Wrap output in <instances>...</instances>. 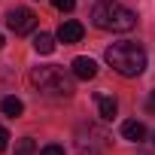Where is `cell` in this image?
<instances>
[{"label": "cell", "mask_w": 155, "mask_h": 155, "mask_svg": "<svg viewBox=\"0 0 155 155\" xmlns=\"http://www.w3.org/2000/svg\"><path fill=\"white\" fill-rule=\"evenodd\" d=\"M104 58H107V64L116 70V73H122V76H140L143 70H146V49L140 46V43H131V40H122V43H113L107 52H104Z\"/></svg>", "instance_id": "1"}, {"label": "cell", "mask_w": 155, "mask_h": 155, "mask_svg": "<svg viewBox=\"0 0 155 155\" xmlns=\"http://www.w3.org/2000/svg\"><path fill=\"white\" fill-rule=\"evenodd\" d=\"M55 40H58V37H52V34H37V37H34V49H37L40 55H52V52H55Z\"/></svg>", "instance_id": "11"}, {"label": "cell", "mask_w": 155, "mask_h": 155, "mask_svg": "<svg viewBox=\"0 0 155 155\" xmlns=\"http://www.w3.org/2000/svg\"><path fill=\"white\" fill-rule=\"evenodd\" d=\"M6 28H9L15 37L34 34V28H37V12L28 9V6H15V9H9V15H6Z\"/></svg>", "instance_id": "5"}, {"label": "cell", "mask_w": 155, "mask_h": 155, "mask_svg": "<svg viewBox=\"0 0 155 155\" xmlns=\"http://www.w3.org/2000/svg\"><path fill=\"white\" fill-rule=\"evenodd\" d=\"M82 34H85V28H82L79 21H73V18H70V21H64V25L58 28V34H55V37H58V43L70 46V43H79V40H82Z\"/></svg>", "instance_id": "6"}, {"label": "cell", "mask_w": 155, "mask_h": 155, "mask_svg": "<svg viewBox=\"0 0 155 155\" xmlns=\"http://www.w3.org/2000/svg\"><path fill=\"white\" fill-rule=\"evenodd\" d=\"M37 152V143L31 140V137H21L18 143H15V155H34Z\"/></svg>", "instance_id": "12"}, {"label": "cell", "mask_w": 155, "mask_h": 155, "mask_svg": "<svg viewBox=\"0 0 155 155\" xmlns=\"http://www.w3.org/2000/svg\"><path fill=\"white\" fill-rule=\"evenodd\" d=\"M91 25L101 31H113V34H125L137 25V12L116 3V0H97L91 6Z\"/></svg>", "instance_id": "2"}, {"label": "cell", "mask_w": 155, "mask_h": 155, "mask_svg": "<svg viewBox=\"0 0 155 155\" xmlns=\"http://www.w3.org/2000/svg\"><path fill=\"white\" fill-rule=\"evenodd\" d=\"M107 146H110V137L94 125H82L76 131V149H79V155H101Z\"/></svg>", "instance_id": "4"}, {"label": "cell", "mask_w": 155, "mask_h": 155, "mask_svg": "<svg viewBox=\"0 0 155 155\" xmlns=\"http://www.w3.org/2000/svg\"><path fill=\"white\" fill-rule=\"evenodd\" d=\"M31 82L37 85V91H43V94H49V97H70V94H73V79H70L61 67H55V64H49V67H34Z\"/></svg>", "instance_id": "3"}, {"label": "cell", "mask_w": 155, "mask_h": 155, "mask_svg": "<svg viewBox=\"0 0 155 155\" xmlns=\"http://www.w3.org/2000/svg\"><path fill=\"white\" fill-rule=\"evenodd\" d=\"M9 140H12V137H9V131H6L3 125H0V152H3V149L9 146Z\"/></svg>", "instance_id": "15"}, {"label": "cell", "mask_w": 155, "mask_h": 155, "mask_svg": "<svg viewBox=\"0 0 155 155\" xmlns=\"http://www.w3.org/2000/svg\"><path fill=\"white\" fill-rule=\"evenodd\" d=\"M40 155H64V146L49 143V146H43V149H40Z\"/></svg>", "instance_id": "13"}, {"label": "cell", "mask_w": 155, "mask_h": 155, "mask_svg": "<svg viewBox=\"0 0 155 155\" xmlns=\"http://www.w3.org/2000/svg\"><path fill=\"white\" fill-rule=\"evenodd\" d=\"M146 110L155 113V91H149V101H146Z\"/></svg>", "instance_id": "16"}, {"label": "cell", "mask_w": 155, "mask_h": 155, "mask_svg": "<svg viewBox=\"0 0 155 155\" xmlns=\"http://www.w3.org/2000/svg\"><path fill=\"white\" fill-rule=\"evenodd\" d=\"M97 113H101V119H104V122H113V119H116V113H119V104H116V97L97 94Z\"/></svg>", "instance_id": "9"}, {"label": "cell", "mask_w": 155, "mask_h": 155, "mask_svg": "<svg viewBox=\"0 0 155 155\" xmlns=\"http://www.w3.org/2000/svg\"><path fill=\"white\" fill-rule=\"evenodd\" d=\"M0 49H3V34H0Z\"/></svg>", "instance_id": "17"}, {"label": "cell", "mask_w": 155, "mask_h": 155, "mask_svg": "<svg viewBox=\"0 0 155 155\" xmlns=\"http://www.w3.org/2000/svg\"><path fill=\"white\" fill-rule=\"evenodd\" d=\"M0 110H3V116H9V119H18L25 113V104L18 97H3V101H0Z\"/></svg>", "instance_id": "10"}, {"label": "cell", "mask_w": 155, "mask_h": 155, "mask_svg": "<svg viewBox=\"0 0 155 155\" xmlns=\"http://www.w3.org/2000/svg\"><path fill=\"white\" fill-rule=\"evenodd\" d=\"M122 137H125V140H131V143H140V140L146 137V128H143V122H137V119H128V122H122Z\"/></svg>", "instance_id": "8"}, {"label": "cell", "mask_w": 155, "mask_h": 155, "mask_svg": "<svg viewBox=\"0 0 155 155\" xmlns=\"http://www.w3.org/2000/svg\"><path fill=\"white\" fill-rule=\"evenodd\" d=\"M73 76L76 79H94L97 76V64H94V58H85V55H79V58H73Z\"/></svg>", "instance_id": "7"}, {"label": "cell", "mask_w": 155, "mask_h": 155, "mask_svg": "<svg viewBox=\"0 0 155 155\" xmlns=\"http://www.w3.org/2000/svg\"><path fill=\"white\" fill-rule=\"evenodd\" d=\"M52 6L61 9V12H70V9L76 6V0H52Z\"/></svg>", "instance_id": "14"}]
</instances>
